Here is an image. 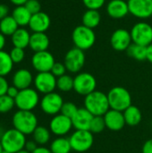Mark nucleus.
Wrapping results in <instances>:
<instances>
[{"label":"nucleus","mask_w":152,"mask_h":153,"mask_svg":"<svg viewBox=\"0 0 152 153\" xmlns=\"http://www.w3.org/2000/svg\"><path fill=\"white\" fill-rule=\"evenodd\" d=\"M12 16L16 21L19 26L23 27L29 25L32 14L28 11V9L24 5H20V6H16L13 9Z\"/></svg>","instance_id":"obj_26"},{"label":"nucleus","mask_w":152,"mask_h":153,"mask_svg":"<svg viewBox=\"0 0 152 153\" xmlns=\"http://www.w3.org/2000/svg\"><path fill=\"white\" fill-rule=\"evenodd\" d=\"M24 6L31 14H35L41 12V4L38 0H28Z\"/></svg>","instance_id":"obj_37"},{"label":"nucleus","mask_w":152,"mask_h":153,"mask_svg":"<svg viewBox=\"0 0 152 153\" xmlns=\"http://www.w3.org/2000/svg\"><path fill=\"white\" fill-rule=\"evenodd\" d=\"M18 28L19 25L12 15H8L0 21V32L4 36H12Z\"/></svg>","instance_id":"obj_28"},{"label":"nucleus","mask_w":152,"mask_h":153,"mask_svg":"<svg viewBox=\"0 0 152 153\" xmlns=\"http://www.w3.org/2000/svg\"><path fill=\"white\" fill-rule=\"evenodd\" d=\"M130 33L133 43L143 47H148L152 44V26L147 22H137L133 25Z\"/></svg>","instance_id":"obj_8"},{"label":"nucleus","mask_w":152,"mask_h":153,"mask_svg":"<svg viewBox=\"0 0 152 153\" xmlns=\"http://www.w3.org/2000/svg\"><path fill=\"white\" fill-rule=\"evenodd\" d=\"M106 0H82L83 4L87 9L99 10L105 4Z\"/></svg>","instance_id":"obj_38"},{"label":"nucleus","mask_w":152,"mask_h":153,"mask_svg":"<svg viewBox=\"0 0 152 153\" xmlns=\"http://www.w3.org/2000/svg\"><path fill=\"white\" fill-rule=\"evenodd\" d=\"M29 47L35 53L47 50L49 47V39L45 32H33L30 35Z\"/></svg>","instance_id":"obj_22"},{"label":"nucleus","mask_w":152,"mask_h":153,"mask_svg":"<svg viewBox=\"0 0 152 153\" xmlns=\"http://www.w3.org/2000/svg\"><path fill=\"white\" fill-rule=\"evenodd\" d=\"M63 104L64 100L62 96L55 91L45 94L39 102L41 110L49 116H56L59 114Z\"/></svg>","instance_id":"obj_10"},{"label":"nucleus","mask_w":152,"mask_h":153,"mask_svg":"<svg viewBox=\"0 0 152 153\" xmlns=\"http://www.w3.org/2000/svg\"><path fill=\"white\" fill-rule=\"evenodd\" d=\"M8 13H9V9L7 5L4 4H0V21L5 18L6 16H8Z\"/></svg>","instance_id":"obj_44"},{"label":"nucleus","mask_w":152,"mask_h":153,"mask_svg":"<svg viewBox=\"0 0 152 153\" xmlns=\"http://www.w3.org/2000/svg\"><path fill=\"white\" fill-rule=\"evenodd\" d=\"M56 80L57 78L51 72L38 73L34 78L33 83L36 91L45 95L53 92L56 90Z\"/></svg>","instance_id":"obj_12"},{"label":"nucleus","mask_w":152,"mask_h":153,"mask_svg":"<svg viewBox=\"0 0 152 153\" xmlns=\"http://www.w3.org/2000/svg\"><path fill=\"white\" fill-rule=\"evenodd\" d=\"M73 90L82 96H87L96 91V78L90 73H80L74 78Z\"/></svg>","instance_id":"obj_9"},{"label":"nucleus","mask_w":152,"mask_h":153,"mask_svg":"<svg viewBox=\"0 0 152 153\" xmlns=\"http://www.w3.org/2000/svg\"><path fill=\"white\" fill-rule=\"evenodd\" d=\"M25 136V134L14 128L5 131L0 140L4 151L10 153H16L23 150L26 144Z\"/></svg>","instance_id":"obj_4"},{"label":"nucleus","mask_w":152,"mask_h":153,"mask_svg":"<svg viewBox=\"0 0 152 153\" xmlns=\"http://www.w3.org/2000/svg\"><path fill=\"white\" fill-rule=\"evenodd\" d=\"M4 46H5V36L0 32V51L3 50Z\"/></svg>","instance_id":"obj_48"},{"label":"nucleus","mask_w":152,"mask_h":153,"mask_svg":"<svg viewBox=\"0 0 152 153\" xmlns=\"http://www.w3.org/2000/svg\"><path fill=\"white\" fill-rule=\"evenodd\" d=\"M13 64H19L21 63L23 59H24V56H25V52H24V49L23 48H16V47H13L10 53H9Z\"/></svg>","instance_id":"obj_36"},{"label":"nucleus","mask_w":152,"mask_h":153,"mask_svg":"<svg viewBox=\"0 0 152 153\" xmlns=\"http://www.w3.org/2000/svg\"><path fill=\"white\" fill-rule=\"evenodd\" d=\"M73 127L72 119L61 113L54 116L49 123L50 132L58 137L66 135Z\"/></svg>","instance_id":"obj_13"},{"label":"nucleus","mask_w":152,"mask_h":153,"mask_svg":"<svg viewBox=\"0 0 152 153\" xmlns=\"http://www.w3.org/2000/svg\"><path fill=\"white\" fill-rule=\"evenodd\" d=\"M9 84L7 80L4 76H0V96L5 95L7 93Z\"/></svg>","instance_id":"obj_40"},{"label":"nucleus","mask_w":152,"mask_h":153,"mask_svg":"<svg viewBox=\"0 0 152 153\" xmlns=\"http://www.w3.org/2000/svg\"><path fill=\"white\" fill-rule=\"evenodd\" d=\"M13 67V62L9 53L2 50L0 51V76L8 75Z\"/></svg>","instance_id":"obj_30"},{"label":"nucleus","mask_w":152,"mask_h":153,"mask_svg":"<svg viewBox=\"0 0 152 153\" xmlns=\"http://www.w3.org/2000/svg\"><path fill=\"white\" fill-rule=\"evenodd\" d=\"M103 117L105 120L106 127L111 131H115V132L120 131L126 125L124 114L121 111L109 109L103 116Z\"/></svg>","instance_id":"obj_17"},{"label":"nucleus","mask_w":152,"mask_h":153,"mask_svg":"<svg viewBox=\"0 0 152 153\" xmlns=\"http://www.w3.org/2000/svg\"><path fill=\"white\" fill-rule=\"evenodd\" d=\"M12 42L13 47L20 48H26L29 47L30 34V32L24 28H18V30L11 36Z\"/></svg>","instance_id":"obj_23"},{"label":"nucleus","mask_w":152,"mask_h":153,"mask_svg":"<svg viewBox=\"0 0 152 153\" xmlns=\"http://www.w3.org/2000/svg\"><path fill=\"white\" fill-rule=\"evenodd\" d=\"M101 21V15L99 10L88 9L82 15V25L94 30L98 27Z\"/></svg>","instance_id":"obj_25"},{"label":"nucleus","mask_w":152,"mask_h":153,"mask_svg":"<svg viewBox=\"0 0 152 153\" xmlns=\"http://www.w3.org/2000/svg\"><path fill=\"white\" fill-rule=\"evenodd\" d=\"M64 64L68 72L73 74L79 73L85 64L84 51L75 47L71 48L65 54Z\"/></svg>","instance_id":"obj_11"},{"label":"nucleus","mask_w":152,"mask_h":153,"mask_svg":"<svg viewBox=\"0 0 152 153\" xmlns=\"http://www.w3.org/2000/svg\"><path fill=\"white\" fill-rule=\"evenodd\" d=\"M38 148V144L35 141H28L26 142V144H25V147L24 149L26 151H28L29 152L32 153L36 149Z\"/></svg>","instance_id":"obj_41"},{"label":"nucleus","mask_w":152,"mask_h":153,"mask_svg":"<svg viewBox=\"0 0 152 153\" xmlns=\"http://www.w3.org/2000/svg\"><path fill=\"white\" fill-rule=\"evenodd\" d=\"M72 150L76 152L89 151L94 143L93 134L90 130H76L69 138Z\"/></svg>","instance_id":"obj_6"},{"label":"nucleus","mask_w":152,"mask_h":153,"mask_svg":"<svg viewBox=\"0 0 152 153\" xmlns=\"http://www.w3.org/2000/svg\"><path fill=\"white\" fill-rule=\"evenodd\" d=\"M94 116L85 108H78L75 115L72 117L73 126L76 130H90V126Z\"/></svg>","instance_id":"obj_18"},{"label":"nucleus","mask_w":152,"mask_h":153,"mask_svg":"<svg viewBox=\"0 0 152 153\" xmlns=\"http://www.w3.org/2000/svg\"><path fill=\"white\" fill-rule=\"evenodd\" d=\"M55 63L54 56L47 50L36 52L31 57L32 66L38 73L50 72Z\"/></svg>","instance_id":"obj_14"},{"label":"nucleus","mask_w":152,"mask_h":153,"mask_svg":"<svg viewBox=\"0 0 152 153\" xmlns=\"http://www.w3.org/2000/svg\"><path fill=\"white\" fill-rule=\"evenodd\" d=\"M2 153H10V152H6V151H4Z\"/></svg>","instance_id":"obj_51"},{"label":"nucleus","mask_w":152,"mask_h":153,"mask_svg":"<svg viewBox=\"0 0 152 153\" xmlns=\"http://www.w3.org/2000/svg\"><path fill=\"white\" fill-rule=\"evenodd\" d=\"M16 153H30V152H29L28 151H26L25 149H23V150H22V151H19L18 152H16Z\"/></svg>","instance_id":"obj_49"},{"label":"nucleus","mask_w":152,"mask_h":153,"mask_svg":"<svg viewBox=\"0 0 152 153\" xmlns=\"http://www.w3.org/2000/svg\"><path fill=\"white\" fill-rule=\"evenodd\" d=\"M128 56L137 60L143 61L147 59V47H143L135 43H132L126 49Z\"/></svg>","instance_id":"obj_29"},{"label":"nucleus","mask_w":152,"mask_h":153,"mask_svg":"<svg viewBox=\"0 0 152 153\" xmlns=\"http://www.w3.org/2000/svg\"><path fill=\"white\" fill-rule=\"evenodd\" d=\"M66 71H67V69H66V67H65V65L64 63H59V62L57 63V62H56L55 65H53V67H52V69H51L50 72L56 78H58V77H61L63 75H65V73H66Z\"/></svg>","instance_id":"obj_39"},{"label":"nucleus","mask_w":152,"mask_h":153,"mask_svg":"<svg viewBox=\"0 0 152 153\" xmlns=\"http://www.w3.org/2000/svg\"><path fill=\"white\" fill-rule=\"evenodd\" d=\"M77 110H78V108L74 103H73L71 101H67V102H64L60 113L72 119V117L75 115Z\"/></svg>","instance_id":"obj_35"},{"label":"nucleus","mask_w":152,"mask_h":153,"mask_svg":"<svg viewBox=\"0 0 152 153\" xmlns=\"http://www.w3.org/2000/svg\"><path fill=\"white\" fill-rule=\"evenodd\" d=\"M4 152V149H3V146H2V143L0 142V153H2Z\"/></svg>","instance_id":"obj_50"},{"label":"nucleus","mask_w":152,"mask_h":153,"mask_svg":"<svg viewBox=\"0 0 152 153\" xmlns=\"http://www.w3.org/2000/svg\"><path fill=\"white\" fill-rule=\"evenodd\" d=\"M123 114L125 117V124L128 125L129 126H138L142 119V115L140 108L133 105H131L129 108H127L123 112Z\"/></svg>","instance_id":"obj_24"},{"label":"nucleus","mask_w":152,"mask_h":153,"mask_svg":"<svg viewBox=\"0 0 152 153\" xmlns=\"http://www.w3.org/2000/svg\"><path fill=\"white\" fill-rule=\"evenodd\" d=\"M129 13L136 18L147 19L152 16V0H128Z\"/></svg>","instance_id":"obj_15"},{"label":"nucleus","mask_w":152,"mask_h":153,"mask_svg":"<svg viewBox=\"0 0 152 153\" xmlns=\"http://www.w3.org/2000/svg\"><path fill=\"white\" fill-rule=\"evenodd\" d=\"M14 101L19 110L25 111H32L40 102L39 92L31 88L21 90Z\"/></svg>","instance_id":"obj_7"},{"label":"nucleus","mask_w":152,"mask_h":153,"mask_svg":"<svg viewBox=\"0 0 152 153\" xmlns=\"http://www.w3.org/2000/svg\"><path fill=\"white\" fill-rule=\"evenodd\" d=\"M110 43L116 51H126L133 43L131 33L125 29H117L112 33Z\"/></svg>","instance_id":"obj_16"},{"label":"nucleus","mask_w":152,"mask_h":153,"mask_svg":"<svg viewBox=\"0 0 152 153\" xmlns=\"http://www.w3.org/2000/svg\"><path fill=\"white\" fill-rule=\"evenodd\" d=\"M72 39L75 48L85 51L92 48L95 44L96 34L92 29L84 25H79L73 30Z\"/></svg>","instance_id":"obj_5"},{"label":"nucleus","mask_w":152,"mask_h":153,"mask_svg":"<svg viewBox=\"0 0 152 153\" xmlns=\"http://www.w3.org/2000/svg\"><path fill=\"white\" fill-rule=\"evenodd\" d=\"M50 130L46 128L45 126H39L34 130L32 136H33V141L37 143L39 145H45L47 144L49 140H50Z\"/></svg>","instance_id":"obj_31"},{"label":"nucleus","mask_w":152,"mask_h":153,"mask_svg":"<svg viewBox=\"0 0 152 153\" xmlns=\"http://www.w3.org/2000/svg\"><path fill=\"white\" fill-rule=\"evenodd\" d=\"M32 153H52V152L50 151V149L40 146V147H38Z\"/></svg>","instance_id":"obj_45"},{"label":"nucleus","mask_w":152,"mask_h":153,"mask_svg":"<svg viewBox=\"0 0 152 153\" xmlns=\"http://www.w3.org/2000/svg\"><path fill=\"white\" fill-rule=\"evenodd\" d=\"M33 81L32 74L29 70L23 68L17 70L13 76V85L20 91L30 88Z\"/></svg>","instance_id":"obj_21"},{"label":"nucleus","mask_w":152,"mask_h":153,"mask_svg":"<svg viewBox=\"0 0 152 153\" xmlns=\"http://www.w3.org/2000/svg\"><path fill=\"white\" fill-rule=\"evenodd\" d=\"M142 153H152V139L144 143L142 146Z\"/></svg>","instance_id":"obj_43"},{"label":"nucleus","mask_w":152,"mask_h":153,"mask_svg":"<svg viewBox=\"0 0 152 153\" xmlns=\"http://www.w3.org/2000/svg\"><path fill=\"white\" fill-rule=\"evenodd\" d=\"M73 83H74L73 78L69 74H65L57 78L56 88L63 92H68L73 90Z\"/></svg>","instance_id":"obj_32"},{"label":"nucleus","mask_w":152,"mask_h":153,"mask_svg":"<svg viewBox=\"0 0 152 153\" xmlns=\"http://www.w3.org/2000/svg\"><path fill=\"white\" fill-rule=\"evenodd\" d=\"M19 91H20V90L17 89L15 86H13H13H9L6 95H8L9 97H11V98H13V99H15V98L17 97Z\"/></svg>","instance_id":"obj_42"},{"label":"nucleus","mask_w":152,"mask_h":153,"mask_svg":"<svg viewBox=\"0 0 152 153\" xmlns=\"http://www.w3.org/2000/svg\"><path fill=\"white\" fill-rule=\"evenodd\" d=\"M84 108L94 117H103L110 109L108 94L99 91L90 93L85 96Z\"/></svg>","instance_id":"obj_1"},{"label":"nucleus","mask_w":152,"mask_h":153,"mask_svg":"<svg viewBox=\"0 0 152 153\" xmlns=\"http://www.w3.org/2000/svg\"><path fill=\"white\" fill-rule=\"evenodd\" d=\"M12 4H13L16 6H20V5H24L26 4V2L28 0H9Z\"/></svg>","instance_id":"obj_47"},{"label":"nucleus","mask_w":152,"mask_h":153,"mask_svg":"<svg viewBox=\"0 0 152 153\" xmlns=\"http://www.w3.org/2000/svg\"><path fill=\"white\" fill-rule=\"evenodd\" d=\"M110 109L124 112L132 105V96L128 90L121 86L113 87L108 93Z\"/></svg>","instance_id":"obj_3"},{"label":"nucleus","mask_w":152,"mask_h":153,"mask_svg":"<svg viewBox=\"0 0 152 153\" xmlns=\"http://www.w3.org/2000/svg\"><path fill=\"white\" fill-rule=\"evenodd\" d=\"M147 60L152 64V44L147 47Z\"/></svg>","instance_id":"obj_46"},{"label":"nucleus","mask_w":152,"mask_h":153,"mask_svg":"<svg viewBox=\"0 0 152 153\" xmlns=\"http://www.w3.org/2000/svg\"><path fill=\"white\" fill-rule=\"evenodd\" d=\"M106 128V124L103 117H94L90 126V131L92 134H99L104 131Z\"/></svg>","instance_id":"obj_34"},{"label":"nucleus","mask_w":152,"mask_h":153,"mask_svg":"<svg viewBox=\"0 0 152 153\" xmlns=\"http://www.w3.org/2000/svg\"><path fill=\"white\" fill-rule=\"evenodd\" d=\"M13 128L25 135L32 134L38 127V118L32 111L18 110L12 118Z\"/></svg>","instance_id":"obj_2"},{"label":"nucleus","mask_w":152,"mask_h":153,"mask_svg":"<svg viewBox=\"0 0 152 153\" xmlns=\"http://www.w3.org/2000/svg\"><path fill=\"white\" fill-rule=\"evenodd\" d=\"M15 106L14 99L9 97L8 95L0 96V113L4 114L10 112Z\"/></svg>","instance_id":"obj_33"},{"label":"nucleus","mask_w":152,"mask_h":153,"mask_svg":"<svg viewBox=\"0 0 152 153\" xmlns=\"http://www.w3.org/2000/svg\"><path fill=\"white\" fill-rule=\"evenodd\" d=\"M50 151L52 153H70L72 151V146L69 138H65L64 136L57 137L51 143Z\"/></svg>","instance_id":"obj_27"},{"label":"nucleus","mask_w":152,"mask_h":153,"mask_svg":"<svg viewBox=\"0 0 152 153\" xmlns=\"http://www.w3.org/2000/svg\"><path fill=\"white\" fill-rule=\"evenodd\" d=\"M107 13L113 19H122L130 13L128 4L124 0H111L107 5Z\"/></svg>","instance_id":"obj_20"},{"label":"nucleus","mask_w":152,"mask_h":153,"mask_svg":"<svg viewBox=\"0 0 152 153\" xmlns=\"http://www.w3.org/2000/svg\"><path fill=\"white\" fill-rule=\"evenodd\" d=\"M50 17L44 12L32 14L29 27L33 32H46L50 27Z\"/></svg>","instance_id":"obj_19"}]
</instances>
